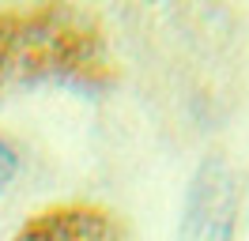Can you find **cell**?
Wrapping results in <instances>:
<instances>
[{
	"instance_id": "obj_2",
	"label": "cell",
	"mask_w": 249,
	"mask_h": 241,
	"mask_svg": "<svg viewBox=\"0 0 249 241\" xmlns=\"http://www.w3.org/2000/svg\"><path fill=\"white\" fill-rule=\"evenodd\" d=\"M16 173V155H12V147L0 139V181H8Z\"/></svg>"
},
{
	"instance_id": "obj_1",
	"label": "cell",
	"mask_w": 249,
	"mask_h": 241,
	"mask_svg": "<svg viewBox=\"0 0 249 241\" xmlns=\"http://www.w3.org/2000/svg\"><path fill=\"white\" fill-rule=\"evenodd\" d=\"M238 215V189L227 162L208 158L189 185V204L181 219V241H231Z\"/></svg>"
}]
</instances>
